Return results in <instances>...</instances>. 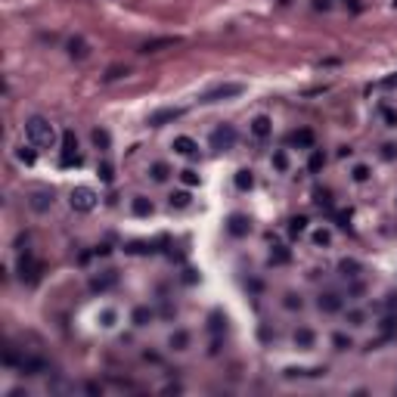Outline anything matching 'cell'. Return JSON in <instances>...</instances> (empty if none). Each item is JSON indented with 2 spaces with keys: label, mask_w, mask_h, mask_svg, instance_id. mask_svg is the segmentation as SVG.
I'll return each mask as SVG.
<instances>
[{
  "label": "cell",
  "mask_w": 397,
  "mask_h": 397,
  "mask_svg": "<svg viewBox=\"0 0 397 397\" xmlns=\"http://www.w3.org/2000/svg\"><path fill=\"white\" fill-rule=\"evenodd\" d=\"M25 137H28V143L34 149H53V143H56L53 124L47 118H41V115H34V118L25 121Z\"/></svg>",
  "instance_id": "cell-1"
},
{
  "label": "cell",
  "mask_w": 397,
  "mask_h": 397,
  "mask_svg": "<svg viewBox=\"0 0 397 397\" xmlns=\"http://www.w3.org/2000/svg\"><path fill=\"white\" fill-rule=\"evenodd\" d=\"M242 93H245V84H239V81H230V84H217V87H211V90H205L198 102H224V99H233V97H242Z\"/></svg>",
  "instance_id": "cell-2"
},
{
  "label": "cell",
  "mask_w": 397,
  "mask_h": 397,
  "mask_svg": "<svg viewBox=\"0 0 397 397\" xmlns=\"http://www.w3.org/2000/svg\"><path fill=\"white\" fill-rule=\"evenodd\" d=\"M236 146V127L230 124H220L211 131V149L214 152H230V149Z\"/></svg>",
  "instance_id": "cell-3"
},
{
  "label": "cell",
  "mask_w": 397,
  "mask_h": 397,
  "mask_svg": "<svg viewBox=\"0 0 397 397\" xmlns=\"http://www.w3.org/2000/svg\"><path fill=\"white\" fill-rule=\"evenodd\" d=\"M68 202H72L75 211H93V208H97V193H93L90 186H75V190L68 193Z\"/></svg>",
  "instance_id": "cell-4"
},
{
  "label": "cell",
  "mask_w": 397,
  "mask_h": 397,
  "mask_svg": "<svg viewBox=\"0 0 397 397\" xmlns=\"http://www.w3.org/2000/svg\"><path fill=\"white\" fill-rule=\"evenodd\" d=\"M59 165H62V168L81 165V155H78V137H75V131H65V134H62V152H59Z\"/></svg>",
  "instance_id": "cell-5"
},
{
  "label": "cell",
  "mask_w": 397,
  "mask_h": 397,
  "mask_svg": "<svg viewBox=\"0 0 397 397\" xmlns=\"http://www.w3.org/2000/svg\"><path fill=\"white\" fill-rule=\"evenodd\" d=\"M183 112H186V109H180V106L158 109V112L149 115V127H161V124H168V121H177V118H183Z\"/></svg>",
  "instance_id": "cell-6"
},
{
  "label": "cell",
  "mask_w": 397,
  "mask_h": 397,
  "mask_svg": "<svg viewBox=\"0 0 397 397\" xmlns=\"http://www.w3.org/2000/svg\"><path fill=\"white\" fill-rule=\"evenodd\" d=\"M227 233H230V236H236V239L248 236V233H251V220L245 217V214H230V220H227Z\"/></svg>",
  "instance_id": "cell-7"
},
{
  "label": "cell",
  "mask_w": 397,
  "mask_h": 397,
  "mask_svg": "<svg viewBox=\"0 0 397 397\" xmlns=\"http://www.w3.org/2000/svg\"><path fill=\"white\" fill-rule=\"evenodd\" d=\"M38 273H41V267L31 261V254H22V258H19V279H22V283H34Z\"/></svg>",
  "instance_id": "cell-8"
},
{
  "label": "cell",
  "mask_w": 397,
  "mask_h": 397,
  "mask_svg": "<svg viewBox=\"0 0 397 397\" xmlns=\"http://www.w3.org/2000/svg\"><path fill=\"white\" fill-rule=\"evenodd\" d=\"M174 152H180L186 158H196L198 155V143L193 137H174Z\"/></svg>",
  "instance_id": "cell-9"
},
{
  "label": "cell",
  "mask_w": 397,
  "mask_h": 397,
  "mask_svg": "<svg viewBox=\"0 0 397 397\" xmlns=\"http://www.w3.org/2000/svg\"><path fill=\"white\" fill-rule=\"evenodd\" d=\"M115 283H118V273H115V270H106L102 276H93V279H90V289H93V292H106V289H112Z\"/></svg>",
  "instance_id": "cell-10"
},
{
  "label": "cell",
  "mask_w": 397,
  "mask_h": 397,
  "mask_svg": "<svg viewBox=\"0 0 397 397\" xmlns=\"http://www.w3.org/2000/svg\"><path fill=\"white\" fill-rule=\"evenodd\" d=\"M50 205H53V193L50 190H34L31 193V208L34 211H47Z\"/></svg>",
  "instance_id": "cell-11"
},
{
  "label": "cell",
  "mask_w": 397,
  "mask_h": 397,
  "mask_svg": "<svg viewBox=\"0 0 397 397\" xmlns=\"http://www.w3.org/2000/svg\"><path fill=\"white\" fill-rule=\"evenodd\" d=\"M317 304H320L323 313H338V310H342V298H338L335 292H326V295H320Z\"/></svg>",
  "instance_id": "cell-12"
},
{
  "label": "cell",
  "mask_w": 397,
  "mask_h": 397,
  "mask_svg": "<svg viewBox=\"0 0 397 397\" xmlns=\"http://www.w3.org/2000/svg\"><path fill=\"white\" fill-rule=\"evenodd\" d=\"M68 56H72V59H87V56H90L87 41L84 38H72V41H68Z\"/></svg>",
  "instance_id": "cell-13"
},
{
  "label": "cell",
  "mask_w": 397,
  "mask_h": 397,
  "mask_svg": "<svg viewBox=\"0 0 397 397\" xmlns=\"http://www.w3.org/2000/svg\"><path fill=\"white\" fill-rule=\"evenodd\" d=\"M22 372H28V376H41V372H47V363L38 357H22V363H19Z\"/></svg>",
  "instance_id": "cell-14"
},
{
  "label": "cell",
  "mask_w": 397,
  "mask_h": 397,
  "mask_svg": "<svg viewBox=\"0 0 397 397\" xmlns=\"http://www.w3.org/2000/svg\"><path fill=\"white\" fill-rule=\"evenodd\" d=\"M174 44H180V38H158V41H146L143 47H140V53H158V50H165V47H174Z\"/></svg>",
  "instance_id": "cell-15"
},
{
  "label": "cell",
  "mask_w": 397,
  "mask_h": 397,
  "mask_svg": "<svg viewBox=\"0 0 397 397\" xmlns=\"http://www.w3.org/2000/svg\"><path fill=\"white\" fill-rule=\"evenodd\" d=\"M251 134L258 137V140H267V137H270V118H267V115L251 118Z\"/></svg>",
  "instance_id": "cell-16"
},
{
  "label": "cell",
  "mask_w": 397,
  "mask_h": 397,
  "mask_svg": "<svg viewBox=\"0 0 397 397\" xmlns=\"http://www.w3.org/2000/svg\"><path fill=\"white\" fill-rule=\"evenodd\" d=\"M295 347H301V351H310L313 347V332L310 329H304V326H301V329H295Z\"/></svg>",
  "instance_id": "cell-17"
},
{
  "label": "cell",
  "mask_w": 397,
  "mask_h": 397,
  "mask_svg": "<svg viewBox=\"0 0 397 397\" xmlns=\"http://www.w3.org/2000/svg\"><path fill=\"white\" fill-rule=\"evenodd\" d=\"M131 211H134L137 217H149V214H152V202H149L146 196H137L134 202H131Z\"/></svg>",
  "instance_id": "cell-18"
},
{
  "label": "cell",
  "mask_w": 397,
  "mask_h": 397,
  "mask_svg": "<svg viewBox=\"0 0 397 397\" xmlns=\"http://www.w3.org/2000/svg\"><path fill=\"white\" fill-rule=\"evenodd\" d=\"M233 183H236V190H251L254 186V174L248 171V168H242V171H236V177H233Z\"/></svg>",
  "instance_id": "cell-19"
},
{
  "label": "cell",
  "mask_w": 397,
  "mask_h": 397,
  "mask_svg": "<svg viewBox=\"0 0 397 397\" xmlns=\"http://www.w3.org/2000/svg\"><path fill=\"white\" fill-rule=\"evenodd\" d=\"M292 143L301 146V149H310L313 146V131H307V127H301V131L292 134Z\"/></svg>",
  "instance_id": "cell-20"
},
{
  "label": "cell",
  "mask_w": 397,
  "mask_h": 397,
  "mask_svg": "<svg viewBox=\"0 0 397 397\" xmlns=\"http://www.w3.org/2000/svg\"><path fill=\"white\" fill-rule=\"evenodd\" d=\"M168 345L174 347V351H186V345H190V335H186L183 329H177V332L168 338Z\"/></svg>",
  "instance_id": "cell-21"
},
{
  "label": "cell",
  "mask_w": 397,
  "mask_h": 397,
  "mask_svg": "<svg viewBox=\"0 0 397 397\" xmlns=\"http://www.w3.org/2000/svg\"><path fill=\"white\" fill-rule=\"evenodd\" d=\"M131 320H134V326H149V323H152V310H149V307H137L131 313Z\"/></svg>",
  "instance_id": "cell-22"
},
{
  "label": "cell",
  "mask_w": 397,
  "mask_h": 397,
  "mask_svg": "<svg viewBox=\"0 0 397 397\" xmlns=\"http://www.w3.org/2000/svg\"><path fill=\"white\" fill-rule=\"evenodd\" d=\"M323 165H326V155L320 152V149H313L310 158H307V168H310L313 174H317V171H323Z\"/></svg>",
  "instance_id": "cell-23"
},
{
  "label": "cell",
  "mask_w": 397,
  "mask_h": 397,
  "mask_svg": "<svg viewBox=\"0 0 397 397\" xmlns=\"http://www.w3.org/2000/svg\"><path fill=\"white\" fill-rule=\"evenodd\" d=\"M292 261V254H289V248H283V245H276V248L270 251V264H289Z\"/></svg>",
  "instance_id": "cell-24"
},
{
  "label": "cell",
  "mask_w": 397,
  "mask_h": 397,
  "mask_svg": "<svg viewBox=\"0 0 397 397\" xmlns=\"http://www.w3.org/2000/svg\"><path fill=\"white\" fill-rule=\"evenodd\" d=\"M338 270H342L345 276H357V273H360V261H354V258H345L342 264H338Z\"/></svg>",
  "instance_id": "cell-25"
},
{
  "label": "cell",
  "mask_w": 397,
  "mask_h": 397,
  "mask_svg": "<svg viewBox=\"0 0 397 397\" xmlns=\"http://www.w3.org/2000/svg\"><path fill=\"white\" fill-rule=\"evenodd\" d=\"M304 230H307V217L304 214H298V217L289 220V233H292V236H298V233H304Z\"/></svg>",
  "instance_id": "cell-26"
},
{
  "label": "cell",
  "mask_w": 397,
  "mask_h": 397,
  "mask_svg": "<svg viewBox=\"0 0 397 397\" xmlns=\"http://www.w3.org/2000/svg\"><path fill=\"white\" fill-rule=\"evenodd\" d=\"M16 158L22 161V165H34V158H38V155H34L31 146H19V149H16Z\"/></svg>",
  "instance_id": "cell-27"
},
{
  "label": "cell",
  "mask_w": 397,
  "mask_h": 397,
  "mask_svg": "<svg viewBox=\"0 0 397 397\" xmlns=\"http://www.w3.org/2000/svg\"><path fill=\"white\" fill-rule=\"evenodd\" d=\"M149 174H152V180H158V183H161V180H168V174H171V171H168L165 161H155V165L149 168Z\"/></svg>",
  "instance_id": "cell-28"
},
{
  "label": "cell",
  "mask_w": 397,
  "mask_h": 397,
  "mask_svg": "<svg viewBox=\"0 0 397 397\" xmlns=\"http://www.w3.org/2000/svg\"><path fill=\"white\" fill-rule=\"evenodd\" d=\"M186 205H190V193H186V190L171 193V208H186Z\"/></svg>",
  "instance_id": "cell-29"
},
{
  "label": "cell",
  "mask_w": 397,
  "mask_h": 397,
  "mask_svg": "<svg viewBox=\"0 0 397 397\" xmlns=\"http://www.w3.org/2000/svg\"><path fill=\"white\" fill-rule=\"evenodd\" d=\"M127 251L131 254H146V251H155L152 242H127Z\"/></svg>",
  "instance_id": "cell-30"
},
{
  "label": "cell",
  "mask_w": 397,
  "mask_h": 397,
  "mask_svg": "<svg viewBox=\"0 0 397 397\" xmlns=\"http://www.w3.org/2000/svg\"><path fill=\"white\" fill-rule=\"evenodd\" d=\"M93 143H97L99 149H109V143H112V140H109V131L97 127V131H93Z\"/></svg>",
  "instance_id": "cell-31"
},
{
  "label": "cell",
  "mask_w": 397,
  "mask_h": 397,
  "mask_svg": "<svg viewBox=\"0 0 397 397\" xmlns=\"http://www.w3.org/2000/svg\"><path fill=\"white\" fill-rule=\"evenodd\" d=\"M273 168L276 171H289V155L283 152V149H276V152H273Z\"/></svg>",
  "instance_id": "cell-32"
},
{
  "label": "cell",
  "mask_w": 397,
  "mask_h": 397,
  "mask_svg": "<svg viewBox=\"0 0 397 397\" xmlns=\"http://www.w3.org/2000/svg\"><path fill=\"white\" fill-rule=\"evenodd\" d=\"M379 112H382V118H385V124H388V127H397V112L391 106H379Z\"/></svg>",
  "instance_id": "cell-33"
},
{
  "label": "cell",
  "mask_w": 397,
  "mask_h": 397,
  "mask_svg": "<svg viewBox=\"0 0 397 397\" xmlns=\"http://www.w3.org/2000/svg\"><path fill=\"white\" fill-rule=\"evenodd\" d=\"M332 345L338 347V351H347V347H351L354 342H351V338H347V335H342V332H335V335H332Z\"/></svg>",
  "instance_id": "cell-34"
},
{
  "label": "cell",
  "mask_w": 397,
  "mask_h": 397,
  "mask_svg": "<svg viewBox=\"0 0 397 397\" xmlns=\"http://www.w3.org/2000/svg\"><path fill=\"white\" fill-rule=\"evenodd\" d=\"M180 180H183V186H196L198 183V174L193 168H186V171H180Z\"/></svg>",
  "instance_id": "cell-35"
},
{
  "label": "cell",
  "mask_w": 397,
  "mask_h": 397,
  "mask_svg": "<svg viewBox=\"0 0 397 397\" xmlns=\"http://www.w3.org/2000/svg\"><path fill=\"white\" fill-rule=\"evenodd\" d=\"M320 208H332V198H329V190H317V198H313Z\"/></svg>",
  "instance_id": "cell-36"
},
{
  "label": "cell",
  "mask_w": 397,
  "mask_h": 397,
  "mask_svg": "<svg viewBox=\"0 0 397 397\" xmlns=\"http://www.w3.org/2000/svg\"><path fill=\"white\" fill-rule=\"evenodd\" d=\"M354 180H357V183H366V180H369V168H366V165H357V168H354Z\"/></svg>",
  "instance_id": "cell-37"
},
{
  "label": "cell",
  "mask_w": 397,
  "mask_h": 397,
  "mask_svg": "<svg viewBox=\"0 0 397 397\" xmlns=\"http://www.w3.org/2000/svg\"><path fill=\"white\" fill-rule=\"evenodd\" d=\"M313 242H317V245H329V242H332V236H329L326 230H317V233H313Z\"/></svg>",
  "instance_id": "cell-38"
},
{
  "label": "cell",
  "mask_w": 397,
  "mask_h": 397,
  "mask_svg": "<svg viewBox=\"0 0 397 397\" xmlns=\"http://www.w3.org/2000/svg\"><path fill=\"white\" fill-rule=\"evenodd\" d=\"M394 155H397V146H394V143H385V146H382V158H385V161H391Z\"/></svg>",
  "instance_id": "cell-39"
},
{
  "label": "cell",
  "mask_w": 397,
  "mask_h": 397,
  "mask_svg": "<svg viewBox=\"0 0 397 397\" xmlns=\"http://www.w3.org/2000/svg\"><path fill=\"white\" fill-rule=\"evenodd\" d=\"M283 304H286L289 310H301V298H298V295H286Z\"/></svg>",
  "instance_id": "cell-40"
},
{
  "label": "cell",
  "mask_w": 397,
  "mask_h": 397,
  "mask_svg": "<svg viewBox=\"0 0 397 397\" xmlns=\"http://www.w3.org/2000/svg\"><path fill=\"white\" fill-rule=\"evenodd\" d=\"M97 174H99V177H102V180L109 183V180H112V165H109V161H102V165H99V171H97Z\"/></svg>",
  "instance_id": "cell-41"
},
{
  "label": "cell",
  "mask_w": 397,
  "mask_h": 397,
  "mask_svg": "<svg viewBox=\"0 0 397 397\" xmlns=\"http://www.w3.org/2000/svg\"><path fill=\"white\" fill-rule=\"evenodd\" d=\"M121 75H127V68H121V65H112V68H109V75H106V81H115V78H121Z\"/></svg>",
  "instance_id": "cell-42"
},
{
  "label": "cell",
  "mask_w": 397,
  "mask_h": 397,
  "mask_svg": "<svg viewBox=\"0 0 397 397\" xmlns=\"http://www.w3.org/2000/svg\"><path fill=\"white\" fill-rule=\"evenodd\" d=\"M347 323H351V326H363V313H360V310H351V313H347Z\"/></svg>",
  "instance_id": "cell-43"
},
{
  "label": "cell",
  "mask_w": 397,
  "mask_h": 397,
  "mask_svg": "<svg viewBox=\"0 0 397 397\" xmlns=\"http://www.w3.org/2000/svg\"><path fill=\"white\" fill-rule=\"evenodd\" d=\"M102 326H115V310H102Z\"/></svg>",
  "instance_id": "cell-44"
},
{
  "label": "cell",
  "mask_w": 397,
  "mask_h": 397,
  "mask_svg": "<svg viewBox=\"0 0 397 397\" xmlns=\"http://www.w3.org/2000/svg\"><path fill=\"white\" fill-rule=\"evenodd\" d=\"M376 87H397V72H394L391 78H382V81H379Z\"/></svg>",
  "instance_id": "cell-45"
},
{
  "label": "cell",
  "mask_w": 397,
  "mask_h": 397,
  "mask_svg": "<svg viewBox=\"0 0 397 397\" xmlns=\"http://www.w3.org/2000/svg\"><path fill=\"white\" fill-rule=\"evenodd\" d=\"M382 329H385V332H394V329H397V320H394V317H388V320L382 323Z\"/></svg>",
  "instance_id": "cell-46"
},
{
  "label": "cell",
  "mask_w": 397,
  "mask_h": 397,
  "mask_svg": "<svg viewBox=\"0 0 397 397\" xmlns=\"http://www.w3.org/2000/svg\"><path fill=\"white\" fill-rule=\"evenodd\" d=\"M183 283H196V273L193 270H183Z\"/></svg>",
  "instance_id": "cell-47"
},
{
  "label": "cell",
  "mask_w": 397,
  "mask_h": 397,
  "mask_svg": "<svg viewBox=\"0 0 397 397\" xmlns=\"http://www.w3.org/2000/svg\"><path fill=\"white\" fill-rule=\"evenodd\" d=\"M313 6H317V9H329V0H313Z\"/></svg>",
  "instance_id": "cell-48"
}]
</instances>
